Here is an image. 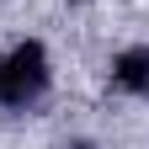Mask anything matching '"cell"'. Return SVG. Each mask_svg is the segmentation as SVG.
<instances>
[{"instance_id": "2", "label": "cell", "mask_w": 149, "mask_h": 149, "mask_svg": "<svg viewBox=\"0 0 149 149\" xmlns=\"http://www.w3.org/2000/svg\"><path fill=\"white\" fill-rule=\"evenodd\" d=\"M112 85L128 91V96H149V43L123 48L117 59H112Z\"/></svg>"}, {"instance_id": "3", "label": "cell", "mask_w": 149, "mask_h": 149, "mask_svg": "<svg viewBox=\"0 0 149 149\" xmlns=\"http://www.w3.org/2000/svg\"><path fill=\"white\" fill-rule=\"evenodd\" d=\"M64 149H91V144H64Z\"/></svg>"}, {"instance_id": "1", "label": "cell", "mask_w": 149, "mask_h": 149, "mask_svg": "<svg viewBox=\"0 0 149 149\" xmlns=\"http://www.w3.org/2000/svg\"><path fill=\"white\" fill-rule=\"evenodd\" d=\"M43 91H48V48L27 37L0 59V107H32Z\"/></svg>"}]
</instances>
